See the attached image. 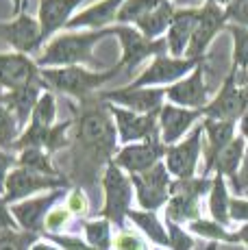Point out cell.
I'll use <instances>...</instances> for the list:
<instances>
[{"mask_svg":"<svg viewBox=\"0 0 248 250\" xmlns=\"http://www.w3.org/2000/svg\"><path fill=\"white\" fill-rule=\"evenodd\" d=\"M74 167H98L103 161H113L118 144V131L109 107L103 98L81 100L79 118L74 120Z\"/></svg>","mask_w":248,"mask_h":250,"instance_id":"1","label":"cell"},{"mask_svg":"<svg viewBox=\"0 0 248 250\" xmlns=\"http://www.w3.org/2000/svg\"><path fill=\"white\" fill-rule=\"evenodd\" d=\"M109 35H113V26L85 31V33H63V35H57L46 46V50L41 52V57L37 59V65L44 70V68H50V65L65 68V65L92 61L94 46Z\"/></svg>","mask_w":248,"mask_h":250,"instance_id":"2","label":"cell"},{"mask_svg":"<svg viewBox=\"0 0 248 250\" xmlns=\"http://www.w3.org/2000/svg\"><path fill=\"white\" fill-rule=\"evenodd\" d=\"M120 72H122L120 65H113V68L103 70V72L85 70L81 65H65V68H44L40 70V74H41V81L48 87L61 91L65 96H72V98L85 100L92 96V91H96L104 83L116 79Z\"/></svg>","mask_w":248,"mask_h":250,"instance_id":"3","label":"cell"},{"mask_svg":"<svg viewBox=\"0 0 248 250\" xmlns=\"http://www.w3.org/2000/svg\"><path fill=\"white\" fill-rule=\"evenodd\" d=\"M103 189H104V205L100 209V218L116 224L118 230L126 229L124 220H126L128 211H131L133 185H131V179L124 174L122 167H118L113 161H109L107 167H104Z\"/></svg>","mask_w":248,"mask_h":250,"instance_id":"4","label":"cell"},{"mask_svg":"<svg viewBox=\"0 0 248 250\" xmlns=\"http://www.w3.org/2000/svg\"><path fill=\"white\" fill-rule=\"evenodd\" d=\"M211 183L207 176L179 181L174 179L170 185V198L165 203V220L176 224L194 222L200 218V196L211 191Z\"/></svg>","mask_w":248,"mask_h":250,"instance_id":"5","label":"cell"},{"mask_svg":"<svg viewBox=\"0 0 248 250\" xmlns=\"http://www.w3.org/2000/svg\"><path fill=\"white\" fill-rule=\"evenodd\" d=\"M246 111H248V91L237 83V70L231 68L220 91L216 94V98L209 100L207 107L200 109V115L211 120L237 122V118H242Z\"/></svg>","mask_w":248,"mask_h":250,"instance_id":"6","label":"cell"},{"mask_svg":"<svg viewBox=\"0 0 248 250\" xmlns=\"http://www.w3.org/2000/svg\"><path fill=\"white\" fill-rule=\"evenodd\" d=\"M131 185L135 189V198L137 205L142 207V211H152L161 209L170 198V172L165 167V163H157L155 167H150L148 172H142V174H131Z\"/></svg>","mask_w":248,"mask_h":250,"instance_id":"7","label":"cell"},{"mask_svg":"<svg viewBox=\"0 0 248 250\" xmlns=\"http://www.w3.org/2000/svg\"><path fill=\"white\" fill-rule=\"evenodd\" d=\"M113 35L122 44V59L118 61V65L122 70H133L148 57H159L168 50L165 37L152 42L142 35L135 26H126V24H113Z\"/></svg>","mask_w":248,"mask_h":250,"instance_id":"8","label":"cell"},{"mask_svg":"<svg viewBox=\"0 0 248 250\" xmlns=\"http://www.w3.org/2000/svg\"><path fill=\"white\" fill-rule=\"evenodd\" d=\"M70 183L65 176H46L40 172L26 170V167H16L9 172L7 183H4V203L16 205L28 196L37 194L41 189H65Z\"/></svg>","mask_w":248,"mask_h":250,"instance_id":"9","label":"cell"},{"mask_svg":"<svg viewBox=\"0 0 248 250\" xmlns=\"http://www.w3.org/2000/svg\"><path fill=\"white\" fill-rule=\"evenodd\" d=\"M165 157V146L161 142L159 133H155L152 137H148L146 142H137V144H128L124 146L120 152H116L113 163L118 167L131 174H142L148 172L150 167H155L157 163H161V159Z\"/></svg>","mask_w":248,"mask_h":250,"instance_id":"10","label":"cell"},{"mask_svg":"<svg viewBox=\"0 0 248 250\" xmlns=\"http://www.w3.org/2000/svg\"><path fill=\"white\" fill-rule=\"evenodd\" d=\"M205 59H174L168 55L155 57V61L131 83V87H157V85L176 83L185 79L189 72H194L196 65H200Z\"/></svg>","mask_w":248,"mask_h":250,"instance_id":"11","label":"cell"},{"mask_svg":"<svg viewBox=\"0 0 248 250\" xmlns=\"http://www.w3.org/2000/svg\"><path fill=\"white\" fill-rule=\"evenodd\" d=\"M203 133H205L203 124H198L183 142L165 148L164 163H165V167H168L170 176H174V179H179V181L194 179L198 159H200V139H203Z\"/></svg>","mask_w":248,"mask_h":250,"instance_id":"12","label":"cell"},{"mask_svg":"<svg viewBox=\"0 0 248 250\" xmlns=\"http://www.w3.org/2000/svg\"><path fill=\"white\" fill-rule=\"evenodd\" d=\"M107 103V100H104ZM109 113H111L113 122H116V131L118 139L122 144H137V142H146L148 137H152L155 133H159V113H150V115H142V113H133L128 109H122L113 103H107Z\"/></svg>","mask_w":248,"mask_h":250,"instance_id":"13","label":"cell"},{"mask_svg":"<svg viewBox=\"0 0 248 250\" xmlns=\"http://www.w3.org/2000/svg\"><path fill=\"white\" fill-rule=\"evenodd\" d=\"M63 196H65V189H52L50 194L40 196V198L22 200V203L11 205V215L16 218L18 227L22 230L33 233V235H44L46 218H48L55 203L59 198H63Z\"/></svg>","mask_w":248,"mask_h":250,"instance_id":"14","label":"cell"},{"mask_svg":"<svg viewBox=\"0 0 248 250\" xmlns=\"http://www.w3.org/2000/svg\"><path fill=\"white\" fill-rule=\"evenodd\" d=\"M165 96V87H120V89H111L104 91L100 98L113 103L122 109H128L133 113H142V115H150V113H159L161 111V98Z\"/></svg>","mask_w":248,"mask_h":250,"instance_id":"15","label":"cell"},{"mask_svg":"<svg viewBox=\"0 0 248 250\" xmlns=\"http://www.w3.org/2000/svg\"><path fill=\"white\" fill-rule=\"evenodd\" d=\"M224 22H227V13H224L220 4L205 2L200 7V16H198V22H196V28H194V35H192V42H189L185 59H205V52H207L209 44L213 42V37L220 33Z\"/></svg>","mask_w":248,"mask_h":250,"instance_id":"16","label":"cell"},{"mask_svg":"<svg viewBox=\"0 0 248 250\" xmlns=\"http://www.w3.org/2000/svg\"><path fill=\"white\" fill-rule=\"evenodd\" d=\"M0 40L16 48V52L26 57L44 44L40 20L31 18L28 13H20L13 22H0Z\"/></svg>","mask_w":248,"mask_h":250,"instance_id":"17","label":"cell"},{"mask_svg":"<svg viewBox=\"0 0 248 250\" xmlns=\"http://www.w3.org/2000/svg\"><path fill=\"white\" fill-rule=\"evenodd\" d=\"M205 61L200 65L194 68V72H189L185 79L176 81L174 85L165 87V96L170 98V104L183 109H194L200 111L203 107H207V85H205Z\"/></svg>","mask_w":248,"mask_h":250,"instance_id":"18","label":"cell"},{"mask_svg":"<svg viewBox=\"0 0 248 250\" xmlns=\"http://www.w3.org/2000/svg\"><path fill=\"white\" fill-rule=\"evenodd\" d=\"M40 65L20 52H0V89H18L40 81Z\"/></svg>","mask_w":248,"mask_h":250,"instance_id":"19","label":"cell"},{"mask_svg":"<svg viewBox=\"0 0 248 250\" xmlns=\"http://www.w3.org/2000/svg\"><path fill=\"white\" fill-rule=\"evenodd\" d=\"M200 118V111L194 109H183L176 104H164L159 111V137L164 142V146H174L181 142V137L185 135L189 126Z\"/></svg>","mask_w":248,"mask_h":250,"instance_id":"20","label":"cell"},{"mask_svg":"<svg viewBox=\"0 0 248 250\" xmlns=\"http://www.w3.org/2000/svg\"><path fill=\"white\" fill-rule=\"evenodd\" d=\"M198 16H200V9H192V7L179 9L174 13V20L168 28V37H165L170 57L185 59L189 42H192V35H194V28H196V22H198Z\"/></svg>","mask_w":248,"mask_h":250,"instance_id":"21","label":"cell"},{"mask_svg":"<svg viewBox=\"0 0 248 250\" xmlns=\"http://www.w3.org/2000/svg\"><path fill=\"white\" fill-rule=\"evenodd\" d=\"M203 131L207 135V148H205V170L203 176H207L216 166V159L228 144L235 139V122L228 120H203Z\"/></svg>","mask_w":248,"mask_h":250,"instance_id":"22","label":"cell"},{"mask_svg":"<svg viewBox=\"0 0 248 250\" xmlns=\"http://www.w3.org/2000/svg\"><path fill=\"white\" fill-rule=\"evenodd\" d=\"M83 0H41L37 18L41 28V42H46L61 26H68V22L74 18V9Z\"/></svg>","mask_w":248,"mask_h":250,"instance_id":"23","label":"cell"},{"mask_svg":"<svg viewBox=\"0 0 248 250\" xmlns=\"http://www.w3.org/2000/svg\"><path fill=\"white\" fill-rule=\"evenodd\" d=\"M41 85H46L44 81H35V83L22 85L18 89H11L7 94H2V103L7 104V109L13 113V118L18 120L20 128L26 124V120L33 115V109H35L37 100L41 96Z\"/></svg>","mask_w":248,"mask_h":250,"instance_id":"24","label":"cell"},{"mask_svg":"<svg viewBox=\"0 0 248 250\" xmlns=\"http://www.w3.org/2000/svg\"><path fill=\"white\" fill-rule=\"evenodd\" d=\"M122 2L124 0H100L85 11L74 13V18L68 22V28H107L111 22H116V13Z\"/></svg>","mask_w":248,"mask_h":250,"instance_id":"25","label":"cell"},{"mask_svg":"<svg viewBox=\"0 0 248 250\" xmlns=\"http://www.w3.org/2000/svg\"><path fill=\"white\" fill-rule=\"evenodd\" d=\"M174 13H176L174 4L170 2V0H164V2H161L155 11H150L146 18H142V20L135 24V28L144 37H148V40H152V42L161 40V35H164V33H168L170 24H172Z\"/></svg>","mask_w":248,"mask_h":250,"instance_id":"26","label":"cell"},{"mask_svg":"<svg viewBox=\"0 0 248 250\" xmlns=\"http://www.w3.org/2000/svg\"><path fill=\"white\" fill-rule=\"evenodd\" d=\"M126 218L131 220V222L135 224V227L140 229L142 233H144L152 244H157L159 248L170 246L168 229H165L164 224L159 222L157 213H152V211H142V209H131V211H128Z\"/></svg>","mask_w":248,"mask_h":250,"instance_id":"27","label":"cell"},{"mask_svg":"<svg viewBox=\"0 0 248 250\" xmlns=\"http://www.w3.org/2000/svg\"><path fill=\"white\" fill-rule=\"evenodd\" d=\"M244 155H246V139L244 137H235L227 148L220 152V157L216 159V174H222L224 179H235L237 172L242 167V161H244Z\"/></svg>","mask_w":248,"mask_h":250,"instance_id":"28","label":"cell"},{"mask_svg":"<svg viewBox=\"0 0 248 250\" xmlns=\"http://www.w3.org/2000/svg\"><path fill=\"white\" fill-rule=\"evenodd\" d=\"M228 205H231V198H228V191H227V179L222 174H216L211 183V191H209V213H211L213 222L222 224V227H227L231 222Z\"/></svg>","mask_w":248,"mask_h":250,"instance_id":"29","label":"cell"},{"mask_svg":"<svg viewBox=\"0 0 248 250\" xmlns=\"http://www.w3.org/2000/svg\"><path fill=\"white\" fill-rule=\"evenodd\" d=\"M55 118H57L55 94H52V91H41L40 100H37L35 109H33L28 128H35V131H48V128L55 126Z\"/></svg>","mask_w":248,"mask_h":250,"instance_id":"30","label":"cell"},{"mask_svg":"<svg viewBox=\"0 0 248 250\" xmlns=\"http://www.w3.org/2000/svg\"><path fill=\"white\" fill-rule=\"evenodd\" d=\"M18 167H26V170L40 172V174H46V176H63L59 174V170H55L50 155L46 150H41V148H24V150H20Z\"/></svg>","mask_w":248,"mask_h":250,"instance_id":"31","label":"cell"},{"mask_svg":"<svg viewBox=\"0 0 248 250\" xmlns=\"http://www.w3.org/2000/svg\"><path fill=\"white\" fill-rule=\"evenodd\" d=\"M85 242L96 250H111L113 248V235H111V222L104 218H96L83 222Z\"/></svg>","mask_w":248,"mask_h":250,"instance_id":"32","label":"cell"},{"mask_svg":"<svg viewBox=\"0 0 248 250\" xmlns=\"http://www.w3.org/2000/svg\"><path fill=\"white\" fill-rule=\"evenodd\" d=\"M164 0H124L122 7L116 13V24H133L135 26L142 18L155 11Z\"/></svg>","mask_w":248,"mask_h":250,"instance_id":"33","label":"cell"},{"mask_svg":"<svg viewBox=\"0 0 248 250\" xmlns=\"http://www.w3.org/2000/svg\"><path fill=\"white\" fill-rule=\"evenodd\" d=\"M189 233L192 235H198V237H205V239H211V242H224V244H233V233H228L222 224L213 222V220H194L189 222Z\"/></svg>","mask_w":248,"mask_h":250,"instance_id":"34","label":"cell"},{"mask_svg":"<svg viewBox=\"0 0 248 250\" xmlns=\"http://www.w3.org/2000/svg\"><path fill=\"white\" fill-rule=\"evenodd\" d=\"M18 137H20V124L2 103V89H0V148H13Z\"/></svg>","mask_w":248,"mask_h":250,"instance_id":"35","label":"cell"},{"mask_svg":"<svg viewBox=\"0 0 248 250\" xmlns=\"http://www.w3.org/2000/svg\"><path fill=\"white\" fill-rule=\"evenodd\" d=\"M228 31L233 35V68L246 72L248 70V28L231 24Z\"/></svg>","mask_w":248,"mask_h":250,"instance_id":"36","label":"cell"},{"mask_svg":"<svg viewBox=\"0 0 248 250\" xmlns=\"http://www.w3.org/2000/svg\"><path fill=\"white\" fill-rule=\"evenodd\" d=\"M40 235L26 230H2L0 233V250H31L37 244Z\"/></svg>","mask_w":248,"mask_h":250,"instance_id":"37","label":"cell"},{"mask_svg":"<svg viewBox=\"0 0 248 250\" xmlns=\"http://www.w3.org/2000/svg\"><path fill=\"white\" fill-rule=\"evenodd\" d=\"M165 229H168V237H170V246H168L170 250H194L196 239L192 237V233L181 229V224L165 220Z\"/></svg>","mask_w":248,"mask_h":250,"instance_id":"38","label":"cell"},{"mask_svg":"<svg viewBox=\"0 0 248 250\" xmlns=\"http://www.w3.org/2000/svg\"><path fill=\"white\" fill-rule=\"evenodd\" d=\"M113 250H148L146 239H142L137 233L128 229H122L113 237Z\"/></svg>","mask_w":248,"mask_h":250,"instance_id":"39","label":"cell"},{"mask_svg":"<svg viewBox=\"0 0 248 250\" xmlns=\"http://www.w3.org/2000/svg\"><path fill=\"white\" fill-rule=\"evenodd\" d=\"M44 237L48 239L50 244H55L57 248L61 250H96L92 248L87 242L74 237V235H61V233H44Z\"/></svg>","mask_w":248,"mask_h":250,"instance_id":"40","label":"cell"},{"mask_svg":"<svg viewBox=\"0 0 248 250\" xmlns=\"http://www.w3.org/2000/svg\"><path fill=\"white\" fill-rule=\"evenodd\" d=\"M224 13H227L228 22L248 28V0H231L224 9Z\"/></svg>","mask_w":248,"mask_h":250,"instance_id":"41","label":"cell"},{"mask_svg":"<svg viewBox=\"0 0 248 250\" xmlns=\"http://www.w3.org/2000/svg\"><path fill=\"white\" fill-rule=\"evenodd\" d=\"M70 218H72V213L65 209V205L63 207H52V211L48 213V218H46V224H44L46 230L44 233H59V230L70 222Z\"/></svg>","mask_w":248,"mask_h":250,"instance_id":"42","label":"cell"},{"mask_svg":"<svg viewBox=\"0 0 248 250\" xmlns=\"http://www.w3.org/2000/svg\"><path fill=\"white\" fill-rule=\"evenodd\" d=\"M65 209L70 211L72 215H85L87 213V196H85L83 189H72L68 196H65Z\"/></svg>","mask_w":248,"mask_h":250,"instance_id":"43","label":"cell"},{"mask_svg":"<svg viewBox=\"0 0 248 250\" xmlns=\"http://www.w3.org/2000/svg\"><path fill=\"white\" fill-rule=\"evenodd\" d=\"M228 218L231 222H248V200L244 198H231L228 205Z\"/></svg>","mask_w":248,"mask_h":250,"instance_id":"44","label":"cell"},{"mask_svg":"<svg viewBox=\"0 0 248 250\" xmlns=\"http://www.w3.org/2000/svg\"><path fill=\"white\" fill-rule=\"evenodd\" d=\"M11 167H18V157L9 155V152H4L0 148V191H4V183H7Z\"/></svg>","mask_w":248,"mask_h":250,"instance_id":"45","label":"cell"},{"mask_svg":"<svg viewBox=\"0 0 248 250\" xmlns=\"http://www.w3.org/2000/svg\"><path fill=\"white\" fill-rule=\"evenodd\" d=\"M2 230H18V222L11 215V209L4 203V198H0V233Z\"/></svg>","mask_w":248,"mask_h":250,"instance_id":"46","label":"cell"},{"mask_svg":"<svg viewBox=\"0 0 248 250\" xmlns=\"http://www.w3.org/2000/svg\"><path fill=\"white\" fill-rule=\"evenodd\" d=\"M231 183H233V187H235L237 194H242V191L248 189V150H246V155H244V161H242L240 172H237V176Z\"/></svg>","mask_w":248,"mask_h":250,"instance_id":"47","label":"cell"},{"mask_svg":"<svg viewBox=\"0 0 248 250\" xmlns=\"http://www.w3.org/2000/svg\"><path fill=\"white\" fill-rule=\"evenodd\" d=\"M233 244H244L248 248V222L242 224V227L233 233Z\"/></svg>","mask_w":248,"mask_h":250,"instance_id":"48","label":"cell"},{"mask_svg":"<svg viewBox=\"0 0 248 250\" xmlns=\"http://www.w3.org/2000/svg\"><path fill=\"white\" fill-rule=\"evenodd\" d=\"M31 250H61V248H57L55 244H48V242H37V244H33Z\"/></svg>","mask_w":248,"mask_h":250,"instance_id":"49","label":"cell"},{"mask_svg":"<svg viewBox=\"0 0 248 250\" xmlns=\"http://www.w3.org/2000/svg\"><path fill=\"white\" fill-rule=\"evenodd\" d=\"M240 131H242V137L248 142V111L242 115V124H240Z\"/></svg>","mask_w":248,"mask_h":250,"instance_id":"50","label":"cell"},{"mask_svg":"<svg viewBox=\"0 0 248 250\" xmlns=\"http://www.w3.org/2000/svg\"><path fill=\"white\" fill-rule=\"evenodd\" d=\"M237 83H240L242 87L248 91V70H246V72H240V70H237Z\"/></svg>","mask_w":248,"mask_h":250,"instance_id":"51","label":"cell"},{"mask_svg":"<svg viewBox=\"0 0 248 250\" xmlns=\"http://www.w3.org/2000/svg\"><path fill=\"white\" fill-rule=\"evenodd\" d=\"M22 4H24V0H13V13H16V16L22 13Z\"/></svg>","mask_w":248,"mask_h":250,"instance_id":"52","label":"cell"},{"mask_svg":"<svg viewBox=\"0 0 248 250\" xmlns=\"http://www.w3.org/2000/svg\"><path fill=\"white\" fill-rule=\"evenodd\" d=\"M207 2H213V4H220V7H222V4H228V2H231V0H207Z\"/></svg>","mask_w":248,"mask_h":250,"instance_id":"53","label":"cell"},{"mask_svg":"<svg viewBox=\"0 0 248 250\" xmlns=\"http://www.w3.org/2000/svg\"><path fill=\"white\" fill-rule=\"evenodd\" d=\"M152 250H164V248H159V246H157V248H152Z\"/></svg>","mask_w":248,"mask_h":250,"instance_id":"54","label":"cell"},{"mask_svg":"<svg viewBox=\"0 0 248 250\" xmlns=\"http://www.w3.org/2000/svg\"><path fill=\"white\" fill-rule=\"evenodd\" d=\"M174 2H185V0H174Z\"/></svg>","mask_w":248,"mask_h":250,"instance_id":"55","label":"cell"},{"mask_svg":"<svg viewBox=\"0 0 248 250\" xmlns=\"http://www.w3.org/2000/svg\"><path fill=\"white\" fill-rule=\"evenodd\" d=\"M24 2H26V0H24Z\"/></svg>","mask_w":248,"mask_h":250,"instance_id":"56","label":"cell"}]
</instances>
